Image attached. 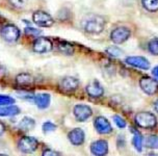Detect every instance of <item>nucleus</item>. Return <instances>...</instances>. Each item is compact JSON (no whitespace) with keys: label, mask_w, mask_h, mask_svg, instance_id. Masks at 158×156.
<instances>
[{"label":"nucleus","mask_w":158,"mask_h":156,"mask_svg":"<svg viewBox=\"0 0 158 156\" xmlns=\"http://www.w3.org/2000/svg\"><path fill=\"white\" fill-rule=\"evenodd\" d=\"M81 26L86 32L98 35V33L102 32L104 29L105 19L98 15H89L83 18L82 22H81Z\"/></svg>","instance_id":"f257e3e1"},{"label":"nucleus","mask_w":158,"mask_h":156,"mask_svg":"<svg viewBox=\"0 0 158 156\" xmlns=\"http://www.w3.org/2000/svg\"><path fill=\"white\" fill-rule=\"evenodd\" d=\"M135 123L142 128H153L156 126L157 120L153 113L142 112L136 113V116H135Z\"/></svg>","instance_id":"f03ea898"},{"label":"nucleus","mask_w":158,"mask_h":156,"mask_svg":"<svg viewBox=\"0 0 158 156\" xmlns=\"http://www.w3.org/2000/svg\"><path fill=\"white\" fill-rule=\"evenodd\" d=\"M33 22L41 27H50L54 24V20L49 14L43 11H36L32 16Z\"/></svg>","instance_id":"7ed1b4c3"},{"label":"nucleus","mask_w":158,"mask_h":156,"mask_svg":"<svg viewBox=\"0 0 158 156\" xmlns=\"http://www.w3.org/2000/svg\"><path fill=\"white\" fill-rule=\"evenodd\" d=\"M18 148L22 153H32L38 148V141L31 137H23L19 141Z\"/></svg>","instance_id":"20e7f679"},{"label":"nucleus","mask_w":158,"mask_h":156,"mask_svg":"<svg viewBox=\"0 0 158 156\" xmlns=\"http://www.w3.org/2000/svg\"><path fill=\"white\" fill-rule=\"evenodd\" d=\"M130 35H131L130 30L127 27L122 26V27H118L112 30L110 38H111V41L114 42V44H122L130 38Z\"/></svg>","instance_id":"39448f33"},{"label":"nucleus","mask_w":158,"mask_h":156,"mask_svg":"<svg viewBox=\"0 0 158 156\" xmlns=\"http://www.w3.org/2000/svg\"><path fill=\"white\" fill-rule=\"evenodd\" d=\"M1 36L4 41L8 43H15L20 36V31L15 25H5L1 29Z\"/></svg>","instance_id":"423d86ee"},{"label":"nucleus","mask_w":158,"mask_h":156,"mask_svg":"<svg viewBox=\"0 0 158 156\" xmlns=\"http://www.w3.org/2000/svg\"><path fill=\"white\" fill-rule=\"evenodd\" d=\"M139 86L147 95H154L158 91L157 81L154 80L153 78L149 77V76H145V77L140 79Z\"/></svg>","instance_id":"0eeeda50"},{"label":"nucleus","mask_w":158,"mask_h":156,"mask_svg":"<svg viewBox=\"0 0 158 156\" xmlns=\"http://www.w3.org/2000/svg\"><path fill=\"white\" fill-rule=\"evenodd\" d=\"M33 51L36 53H47L52 50V42L47 38H39L33 43Z\"/></svg>","instance_id":"6e6552de"},{"label":"nucleus","mask_w":158,"mask_h":156,"mask_svg":"<svg viewBox=\"0 0 158 156\" xmlns=\"http://www.w3.org/2000/svg\"><path fill=\"white\" fill-rule=\"evenodd\" d=\"M125 62L128 64L129 66L135 67L140 70H149V68H150V62L143 56H129L125 59Z\"/></svg>","instance_id":"1a4fd4ad"},{"label":"nucleus","mask_w":158,"mask_h":156,"mask_svg":"<svg viewBox=\"0 0 158 156\" xmlns=\"http://www.w3.org/2000/svg\"><path fill=\"white\" fill-rule=\"evenodd\" d=\"M93 115V110L89 106L83 105V104H79L74 107V116L79 122L86 121L91 116Z\"/></svg>","instance_id":"9d476101"},{"label":"nucleus","mask_w":158,"mask_h":156,"mask_svg":"<svg viewBox=\"0 0 158 156\" xmlns=\"http://www.w3.org/2000/svg\"><path fill=\"white\" fill-rule=\"evenodd\" d=\"M94 125L97 132L100 133V134H108V133L112 131V127L110 123H109V121L104 117L96 118Z\"/></svg>","instance_id":"9b49d317"},{"label":"nucleus","mask_w":158,"mask_h":156,"mask_svg":"<svg viewBox=\"0 0 158 156\" xmlns=\"http://www.w3.org/2000/svg\"><path fill=\"white\" fill-rule=\"evenodd\" d=\"M79 86V81L78 79H76L75 77H71V76H68V77H64L59 82V87H60L61 91L66 93L69 92H73Z\"/></svg>","instance_id":"f8f14e48"},{"label":"nucleus","mask_w":158,"mask_h":156,"mask_svg":"<svg viewBox=\"0 0 158 156\" xmlns=\"http://www.w3.org/2000/svg\"><path fill=\"white\" fill-rule=\"evenodd\" d=\"M91 152L96 156H103L108 153V144L105 141H96L92 144Z\"/></svg>","instance_id":"ddd939ff"},{"label":"nucleus","mask_w":158,"mask_h":156,"mask_svg":"<svg viewBox=\"0 0 158 156\" xmlns=\"http://www.w3.org/2000/svg\"><path fill=\"white\" fill-rule=\"evenodd\" d=\"M69 140L75 146H80L84 141V131L80 128H75L69 132Z\"/></svg>","instance_id":"4468645a"},{"label":"nucleus","mask_w":158,"mask_h":156,"mask_svg":"<svg viewBox=\"0 0 158 156\" xmlns=\"http://www.w3.org/2000/svg\"><path fill=\"white\" fill-rule=\"evenodd\" d=\"M86 92L93 98H99L103 95L104 90L98 81H93L86 86Z\"/></svg>","instance_id":"2eb2a0df"},{"label":"nucleus","mask_w":158,"mask_h":156,"mask_svg":"<svg viewBox=\"0 0 158 156\" xmlns=\"http://www.w3.org/2000/svg\"><path fill=\"white\" fill-rule=\"evenodd\" d=\"M50 101H51V97H50L49 94L46 93L39 94V95H36L35 97V103L41 109L47 108L50 105Z\"/></svg>","instance_id":"dca6fc26"},{"label":"nucleus","mask_w":158,"mask_h":156,"mask_svg":"<svg viewBox=\"0 0 158 156\" xmlns=\"http://www.w3.org/2000/svg\"><path fill=\"white\" fill-rule=\"evenodd\" d=\"M20 108L17 106H0V117H13V116L19 115Z\"/></svg>","instance_id":"f3484780"},{"label":"nucleus","mask_w":158,"mask_h":156,"mask_svg":"<svg viewBox=\"0 0 158 156\" xmlns=\"http://www.w3.org/2000/svg\"><path fill=\"white\" fill-rule=\"evenodd\" d=\"M33 77L31 75L27 74V73H21V74L17 75L16 77V82L19 84V86H30V84L33 83Z\"/></svg>","instance_id":"a211bd4d"},{"label":"nucleus","mask_w":158,"mask_h":156,"mask_svg":"<svg viewBox=\"0 0 158 156\" xmlns=\"http://www.w3.org/2000/svg\"><path fill=\"white\" fill-rule=\"evenodd\" d=\"M35 122L33 119L29 117H25L24 119H22V121L19 123V128L23 131H29L35 128Z\"/></svg>","instance_id":"6ab92c4d"},{"label":"nucleus","mask_w":158,"mask_h":156,"mask_svg":"<svg viewBox=\"0 0 158 156\" xmlns=\"http://www.w3.org/2000/svg\"><path fill=\"white\" fill-rule=\"evenodd\" d=\"M143 7L149 12H157L158 11V0H142Z\"/></svg>","instance_id":"aec40b11"},{"label":"nucleus","mask_w":158,"mask_h":156,"mask_svg":"<svg viewBox=\"0 0 158 156\" xmlns=\"http://www.w3.org/2000/svg\"><path fill=\"white\" fill-rule=\"evenodd\" d=\"M57 48L60 52H63L64 54H68V55H71L74 52V48H73L72 45H70L69 43H59L57 45Z\"/></svg>","instance_id":"412c9836"},{"label":"nucleus","mask_w":158,"mask_h":156,"mask_svg":"<svg viewBox=\"0 0 158 156\" xmlns=\"http://www.w3.org/2000/svg\"><path fill=\"white\" fill-rule=\"evenodd\" d=\"M132 143H133L134 148L136 149L138 152H142V150H143V137L138 132H135L133 140H132Z\"/></svg>","instance_id":"4be33fe9"},{"label":"nucleus","mask_w":158,"mask_h":156,"mask_svg":"<svg viewBox=\"0 0 158 156\" xmlns=\"http://www.w3.org/2000/svg\"><path fill=\"white\" fill-rule=\"evenodd\" d=\"M146 146L151 149H158V135H151L146 140Z\"/></svg>","instance_id":"5701e85b"},{"label":"nucleus","mask_w":158,"mask_h":156,"mask_svg":"<svg viewBox=\"0 0 158 156\" xmlns=\"http://www.w3.org/2000/svg\"><path fill=\"white\" fill-rule=\"evenodd\" d=\"M149 51L152 53L153 55H158V39H153L149 42L148 45Z\"/></svg>","instance_id":"b1692460"},{"label":"nucleus","mask_w":158,"mask_h":156,"mask_svg":"<svg viewBox=\"0 0 158 156\" xmlns=\"http://www.w3.org/2000/svg\"><path fill=\"white\" fill-rule=\"evenodd\" d=\"M106 52L108 53V54H110L111 56H114V57H118V56H121L123 54V51L122 49H120V48H118L117 46H111V47H108L106 49Z\"/></svg>","instance_id":"393cba45"},{"label":"nucleus","mask_w":158,"mask_h":156,"mask_svg":"<svg viewBox=\"0 0 158 156\" xmlns=\"http://www.w3.org/2000/svg\"><path fill=\"white\" fill-rule=\"evenodd\" d=\"M15 103V99L8 96H0V106L13 105Z\"/></svg>","instance_id":"a878e982"},{"label":"nucleus","mask_w":158,"mask_h":156,"mask_svg":"<svg viewBox=\"0 0 158 156\" xmlns=\"http://www.w3.org/2000/svg\"><path fill=\"white\" fill-rule=\"evenodd\" d=\"M56 129V126L51 122H46V123H44L43 125V131L45 133H49V132H52L54 131Z\"/></svg>","instance_id":"bb28decb"},{"label":"nucleus","mask_w":158,"mask_h":156,"mask_svg":"<svg viewBox=\"0 0 158 156\" xmlns=\"http://www.w3.org/2000/svg\"><path fill=\"white\" fill-rule=\"evenodd\" d=\"M114 123L115 125L118 127V128H125L126 127V122L125 120H124L123 118H121L120 116H114Z\"/></svg>","instance_id":"cd10ccee"},{"label":"nucleus","mask_w":158,"mask_h":156,"mask_svg":"<svg viewBox=\"0 0 158 156\" xmlns=\"http://www.w3.org/2000/svg\"><path fill=\"white\" fill-rule=\"evenodd\" d=\"M28 0H10V2L16 7H24L27 4Z\"/></svg>","instance_id":"c85d7f7f"},{"label":"nucleus","mask_w":158,"mask_h":156,"mask_svg":"<svg viewBox=\"0 0 158 156\" xmlns=\"http://www.w3.org/2000/svg\"><path fill=\"white\" fill-rule=\"evenodd\" d=\"M25 33L28 36H38L41 33V31L38 29H33L32 27H27L26 29H25Z\"/></svg>","instance_id":"c756f323"},{"label":"nucleus","mask_w":158,"mask_h":156,"mask_svg":"<svg viewBox=\"0 0 158 156\" xmlns=\"http://www.w3.org/2000/svg\"><path fill=\"white\" fill-rule=\"evenodd\" d=\"M43 155L44 156H56V155H59V153L52 151V150H45L43 152Z\"/></svg>","instance_id":"7c9ffc66"},{"label":"nucleus","mask_w":158,"mask_h":156,"mask_svg":"<svg viewBox=\"0 0 158 156\" xmlns=\"http://www.w3.org/2000/svg\"><path fill=\"white\" fill-rule=\"evenodd\" d=\"M152 74H153L154 77L158 80V66L155 67L154 69H153V71H152Z\"/></svg>","instance_id":"2f4dec72"},{"label":"nucleus","mask_w":158,"mask_h":156,"mask_svg":"<svg viewBox=\"0 0 158 156\" xmlns=\"http://www.w3.org/2000/svg\"><path fill=\"white\" fill-rule=\"evenodd\" d=\"M5 131V126L2 122H0V135H2Z\"/></svg>","instance_id":"473e14b6"},{"label":"nucleus","mask_w":158,"mask_h":156,"mask_svg":"<svg viewBox=\"0 0 158 156\" xmlns=\"http://www.w3.org/2000/svg\"><path fill=\"white\" fill-rule=\"evenodd\" d=\"M154 107H155V110L158 112V100L155 102V104H154Z\"/></svg>","instance_id":"72a5a7b5"}]
</instances>
